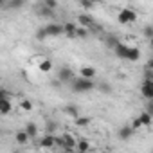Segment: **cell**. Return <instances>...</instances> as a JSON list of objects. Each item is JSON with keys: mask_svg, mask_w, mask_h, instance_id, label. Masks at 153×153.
Masks as SVG:
<instances>
[{"mask_svg": "<svg viewBox=\"0 0 153 153\" xmlns=\"http://www.w3.org/2000/svg\"><path fill=\"white\" fill-rule=\"evenodd\" d=\"M70 87L74 92H78V94H87V92H92L96 88V81L94 79H88V78H79L78 79H70Z\"/></svg>", "mask_w": 153, "mask_h": 153, "instance_id": "1", "label": "cell"}, {"mask_svg": "<svg viewBox=\"0 0 153 153\" xmlns=\"http://www.w3.org/2000/svg\"><path fill=\"white\" fill-rule=\"evenodd\" d=\"M117 20H119V24H124V25H130V24H133V22H137V13L133 11V9H121L119 11V15H117Z\"/></svg>", "mask_w": 153, "mask_h": 153, "instance_id": "2", "label": "cell"}, {"mask_svg": "<svg viewBox=\"0 0 153 153\" xmlns=\"http://www.w3.org/2000/svg\"><path fill=\"white\" fill-rule=\"evenodd\" d=\"M61 148L65 151H76V137L72 133H63L61 135Z\"/></svg>", "mask_w": 153, "mask_h": 153, "instance_id": "3", "label": "cell"}, {"mask_svg": "<svg viewBox=\"0 0 153 153\" xmlns=\"http://www.w3.org/2000/svg\"><path fill=\"white\" fill-rule=\"evenodd\" d=\"M140 94L144 96V99H153V79L151 78H144L142 87H140Z\"/></svg>", "mask_w": 153, "mask_h": 153, "instance_id": "4", "label": "cell"}, {"mask_svg": "<svg viewBox=\"0 0 153 153\" xmlns=\"http://www.w3.org/2000/svg\"><path fill=\"white\" fill-rule=\"evenodd\" d=\"M43 29H45L49 38H58V36L63 34V25L61 24H47Z\"/></svg>", "mask_w": 153, "mask_h": 153, "instance_id": "5", "label": "cell"}, {"mask_svg": "<svg viewBox=\"0 0 153 153\" xmlns=\"http://www.w3.org/2000/svg\"><path fill=\"white\" fill-rule=\"evenodd\" d=\"M74 78V74H72V68L70 67H61L58 70V79L61 83H70V79Z\"/></svg>", "mask_w": 153, "mask_h": 153, "instance_id": "6", "label": "cell"}, {"mask_svg": "<svg viewBox=\"0 0 153 153\" xmlns=\"http://www.w3.org/2000/svg\"><path fill=\"white\" fill-rule=\"evenodd\" d=\"M54 133H45V137L43 139H40V148H43V149H52L54 148Z\"/></svg>", "mask_w": 153, "mask_h": 153, "instance_id": "7", "label": "cell"}, {"mask_svg": "<svg viewBox=\"0 0 153 153\" xmlns=\"http://www.w3.org/2000/svg\"><path fill=\"white\" fill-rule=\"evenodd\" d=\"M78 25L90 29V27H94V18H92L90 15H85V13H81V15L78 16Z\"/></svg>", "mask_w": 153, "mask_h": 153, "instance_id": "8", "label": "cell"}, {"mask_svg": "<svg viewBox=\"0 0 153 153\" xmlns=\"http://www.w3.org/2000/svg\"><path fill=\"white\" fill-rule=\"evenodd\" d=\"M76 27H78V24H74V22H67V24L63 25V34H65L68 40H76V36H74Z\"/></svg>", "mask_w": 153, "mask_h": 153, "instance_id": "9", "label": "cell"}, {"mask_svg": "<svg viewBox=\"0 0 153 153\" xmlns=\"http://www.w3.org/2000/svg\"><path fill=\"white\" fill-rule=\"evenodd\" d=\"M139 58H140V51H139V47H128V51H126V61H139Z\"/></svg>", "mask_w": 153, "mask_h": 153, "instance_id": "10", "label": "cell"}, {"mask_svg": "<svg viewBox=\"0 0 153 153\" xmlns=\"http://www.w3.org/2000/svg\"><path fill=\"white\" fill-rule=\"evenodd\" d=\"M79 76L81 78H88V79H94L96 78V68L90 67V65H85L79 68Z\"/></svg>", "mask_w": 153, "mask_h": 153, "instance_id": "11", "label": "cell"}, {"mask_svg": "<svg viewBox=\"0 0 153 153\" xmlns=\"http://www.w3.org/2000/svg\"><path fill=\"white\" fill-rule=\"evenodd\" d=\"M112 51H114V54H115L119 59H124V58H126V51H128V45L119 42V43H117V45H115Z\"/></svg>", "mask_w": 153, "mask_h": 153, "instance_id": "12", "label": "cell"}, {"mask_svg": "<svg viewBox=\"0 0 153 153\" xmlns=\"http://www.w3.org/2000/svg\"><path fill=\"white\" fill-rule=\"evenodd\" d=\"M11 110H13V105H11L9 97H4V99H0V115H7Z\"/></svg>", "mask_w": 153, "mask_h": 153, "instance_id": "13", "label": "cell"}, {"mask_svg": "<svg viewBox=\"0 0 153 153\" xmlns=\"http://www.w3.org/2000/svg\"><path fill=\"white\" fill-rule=\"evenodd\" d=\"M63 114L65 115H70V117H78L79 115V108L76 105H65L63 106Z\"/></svg>", "mask_w": 153, "mask_h": 153, "instance_id": "14", "label": "cell"}, {"mask_svg": "<svg viewBox=\"0 0 153 153\" xmlns=\"http://www.w3.org/2000/svg\"><path fill=\"white\" fill-rule=\"evenodd\" d=\"M36 13H38L42 18H52V16H54V9H49V7H47V6H43V4L36 9Z\"/></svg>", "mask_w": 153, "mask_h": 153, "instance_id": "15", "label": "cell"}, {"mask_svg": "<svg viewBox=\"0 0 153 153\" xmlns=\"http://www.w3.org/2000/svg\"><path fill=\"white\" fill-rule=\"evenodd\" d=\"M25 133L29 135V139L38 137V124H36V123H27V124H25Z\"/></svg>", "mask_w": 153, "mask_h": 153, "instance_id": "16", "label": "cell"}, {"mask_svg": "<svg viewBox=\"0 0 153 153\" xmlns=\"http://www.w3.org/2000/svg\"><path fill=\"white\" fill-rule=\"evenodd\" d=\"M135 131H133V128L131 126H123L121 130H119V139H123V140H128V139H131V135H133Z\"/></svg>", "mask_w": 153, "mask_h": 153, "instance_id": "17", "label": "cell"}, {"mask_svg": "<svg viewBox=\"0 0 153 153\" xmlns=\"http://www.w3.org/2000/svg\"><path fill=\"white\" fill-rule=\"evenodd\" d=\"M38 70L40 72H51L52 70V61L51 59H42V61H38Z\"/></svg>", "mask_w": 153, "mask_h": 153, "instance_id": "18", "label": "cell"}, {"mask_svg": "<svg viewBox=\"0 0 153 153\" xmlns=\"http://www.w3.org/2000/svg\"><path fill=\"white\" fill-rule=\"evenodd\" d=\"M25 6V0H7L6 2V7L9 9H22Z\"/></svg>", "mask_w": 153, "mask_h": 153, "instance_id": "19", "label": "cell"}, {"mask_svg": "<svg viewBox=\"0 0 153 153\" xmlns=\"http://www.w3.org/2000/svg\"><path fill=\"white\" fill-rule=\"evenodd\" d=\"M88 29L87 27H81V25H78V27H76V33H74V36L76 38H81V40H87L88 38Z\"/></svg>", "mask_w": 153, "mask_h": 153, "instance_id": "20", "label": "cell"}, {"mask_svg": "<svg viewBox=\"0 0 153 153\" xmlns=\"http://www.w3.org/2000/svg\"><path fill=\"white\" fill-rule=\"evenodd\" d=\"M139 121H140L142 126H149V124H151V114L146 112V110L140 112V114H139Z\"/></svg>", "mask_w": 153, "mask_h": 153, "instance_id": "21", "label": "cell"}, {"mask_svg": "<svg viewBox=\"0 0 153 153\" xmlns=\"http://www.w3.org/2000/svg\"><path fill=\"white\" fill-rule=\"evenodd\" d=\"M76 149H78V151H88V149H90V142H88L87 139L76 140Z\"/></svg>", "mask_w": 153, "mask_h": 153, "instance_id": "22", "label": "cell"}, {"mask_svg": "<svg viewBox=\"0 0 153 153\" xmlns=\"http://www.w3.org/2000/svg\"><path fill=\"white\" fill-rule=\"evenodd\" d=\"M74 123L78 124V126H88L92 123V117H85V115H78V117H74Z\"/></svg>", "mask_w": 153, "mask_h": 153, "instance_id": "23", "label": "cell"}, {"mask_svg": "<svg viewBox=\"0 0 153 153\" xmlns=\"http://www.w3.org/2000/svg\"><path fill=\"white\" fill-rule=\"evenodd\" d=\"M15 140H16L18 144H27V142H29V135L25 133V130H22V131H18V133L15 135Z\"/></svg>", "mask_w": 153, "mask_h": 153, "instance_id": "24", "label": "cell"}, {"mask_svg": "<svg viewBox=\"0 0 153 153\" xmlns=\"http://www.w3.org/2000/svg\"><path fill=\"white\" fill-rule=\"evenodd\" d=\"M105 43H106V47H108V49H114V47L119 43V38H117L115 34H108V36H106V40H105Z\"/></svg>", "mask_w": 153, "mask_h": 153, "instance_id": "25", "label": "cell"}, {"mask_svg": "<svg viewBox=\"0 0 153 153\" xmlns=\"http://www.w3.org/2000/svg\"><path fill=\"white\" fill-rule=\"evenodd\" d=\"M96 87H97V90H99V92H103V94H110V92H112V85H110V83H106V81H99Z\"/></svg>", "mask_w": 153, "mask_h": 153, "instance_id": "26", "label": "cell"}, {"mask_svg": "<svg viewBox=\"0 0 153 153\" xmlns=\"http://www.w3.org/2000/svg\"><path fill=\"white\" fill-rule=\"evenodd\" d=\"M142 34H144V38H146V40H151V38H153V25H149V24H148V25L142 29Z\"/></svg>", "mask_w": 153, "mask_h": 153, "instance_id": "27", "label": "cell"}, {"mask_svg": "<svg viewBox=\"0 0 153 153\" xmlns=\"http://www.w3.org/2000/svg\"><path fill=\"white\" fill-rule=\"evenodd\" d=\"M20 108H22L24 112H29V110H33V103H31L29 99H22V101H20Z\"/></svg>", "mask_w": 153, "mask_h": 153, "instance_id": "28", "label": "cell"}, {"mask_svg": "<svg viewBox=\"0 0 153 153\" xmlns=\"http://www.w3.org/2000/svg\"><path fill=\"white\" fill-rule=\"evenodd\" d=\"M49 36H47V33H45V29L43 27H40L38 31H36V40L38 42H43V40H47Z\"/></svg>", "mask_w": 153, "mask_h": 153, "instance_id": "29", "label": "cell"}, {"mask_svg": "<svg viewBox=\"0 0 153 153\" xmlns=\"http://www.w3.org/2000/svg\"><path fill=\"white\" fill-rule=\"evenodd\" d=\"M79 6L85 7V9H92L96 6V2H94V0H79Z\"/></svg>", "mask_w": 153, "mask_h": 153, "instance_id": "30", "label": "cell"}, {"mask_svg": "<svg viewBox=\"0 0 153 153\" xmlns=\"http://www.w3.org/2000/svg\"><path fill=\"white\" fill-rule=\"evenodd\" d=\"M43 6H47L49 9H56L58 7V0H42Z\"/></svg>", "mask_w": 153, "mask_h": 153, "instance_id": "31", "label": "cell"}, {"mask_svg": "<svg viewBox=\"0 0 153 153\" xmlns=\"http://www.w3.org/2000/svg\"><path fill=\"white\" fill-rule=\"evenodd\" d=\"M56 128H58V124H56L54 121H49V123H47V126H45L47 133H54V131H56Z\"/></svg>", "mask_w": 153, "mask_h": 153, "instance_id": "32", "label": "cell"}, {"mask_svg": "<svg viewBox=\"0 0 153 153\" xmlns=\"http://www.w3.org/2000/svg\"><path fill=\"white\" fill-rule=\"evenodd\" d=\"M130 126L133 128V131H137V130H139L142 124H140V121H139V117H137V119H133V121H131V124H130Z\"/></svg>", "mask_w": 153, "mask_h": 153, "instance_id": "33", "label": "cell"}, {"mask_svg": "<svg viewBox=\"0 0 153 153\" xmlns=\"http://www.w3.org/2000/svg\"><path fill=\"white\" fill-rule=\"evenodd\" d=\"M11 94L6 90V88H0V99H4V97H9Z\"/></svg>", "mask_w": 153, "mask_h": 153, "instance_id": "34", "label": "cell"}, {"mask_svg": "<svg viewBox=\"0 0 153 153\" xmlns=\"http://www.w3.org/2000/svg\"><path fill=\"white\" fill-rule=\"evenodd\" d=\"M151 65H153V63H151V59H148V63H146V67H144V68H149V70H151V68H153Z\"/></svg>", "mask_w": 153, "mask_h": 153, "instance_id": "35", "label": "cell"}, {"mask_svg": "<svg viewBox=\"0 0 153 153\" xmlns=\"http://www.w3.org/2000/svg\"><path fill=\"white\" fill-rule=\"evenodd\" d=\"M6 2H7V0H0V7H4V6H6Z\"/></svg>", "mask_w": 153, "mask_h": 153, "instance_id": "36", "label": "cell"}]
</instances>
